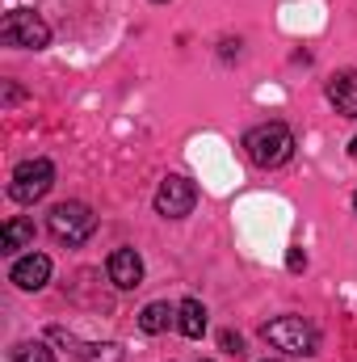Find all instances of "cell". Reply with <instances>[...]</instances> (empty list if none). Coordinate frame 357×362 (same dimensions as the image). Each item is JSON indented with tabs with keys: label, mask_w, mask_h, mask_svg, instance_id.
<instances>
[{
	"label": "cell",
	"mask_w": 357,
	"mask_h": 362,
	"mask_svg": "<svg viewBox=\"0 0 357 362\" xmlns=\"http://www.w3.org/2000/svg\"><path fill=\"white\" fill-rule=\"evenodd\" d=\"M294 131L286 127V122H261V127H253L248 135H244V152H248V160L253 165H261V169H282L290 156H294Z\"/></svg>",
	"instance_id": "1"
},
{
	"label": "cell",
	"mask_w": 357,
	"mask_h": 362,
	"mask_svg": "<svg viewBox=\"0 0 357 362\" xmlns=\"http://www.w3.org/2000/svg\"><path fill=\"white\" fill-rule=\"evenodd\" d=\"M261 337H265L273 350L298 354V358H311V354L320 350V333H315V325L303 320V316H277V320H269V325H261Z\"/></svg>",
	"instance_id": "2"
},
{
	"label": "cell",
	"mask_w": 357,
	"mask_h": 362,
	"mask_svg": "<svg viewBox=\"0 0 357 362\" xmlns=\"http://www.w3.org/2000/svg\"><path fill=\"white\" fill-rule=\"evenodd\" d=\"M0 38L4 47H17V51H42L51 42V25L34 8H8L0 21Z\"/></svg>",
	"instance_id": "3"
},
{
	"label": "cell",
	"mask_w": 357,
	"mask_h": 362,
	"mask_svg": "<svg viewBox=\"0 0 357 362\" xmlns=\"http://www.w3.org/2000/svg\"><path fill=\"white\" fill-rule=\"evenodd\" d=\"M51 185H55V165L38 156V160H21V165L13 169V177H8V194H13V202L34 206L38 198L51 194Z\"/></svg>",
	"instance_id": "4"
},
{
	"label": "cell",
	"mask_w": 357,
	"mask_h": 362,
	"mask_svg": "<svg viewBox=\"0 0 357 362\" xmlns=\"http://www.w3.org/2000/svg\"><path fill=\"white\" fill-rule=\"evenodd\" d=\"M47 228L63 245H85L92 232H97V215H92V206H85V202H59L47 215Z\"/></svg>",
	"instance_id": "5"
},
{
	"label": "cell",
	"mask_w": 357,
	"mask_h": 362,
	"mask_svg": "<svg viewBox=\"0 0 357 362\" xmlns=\"http://www.w3.org/2000/svg\"><path fill=\"white\" fill-rule=\"evenodd\" d=\"M193 202H198V185L189 177H181V173H169L156 189V211L164 219H185L193 211Z\"/></svg>",
	"instance_id": "6"
},
{
	"label": "cell",
	"mask_w": 357,
	"mask_h": 362,
	"mask_svg": "<svg viewBox=\"0 0 357 362\" xmlns=\"http://www.w3.org/2000/svg\"><path fill=\"white\" fill-rule=\"evenodd\" d=\"M105 274H109V282L118 286V291H135L139 282H143V257L135 253V249H114L109 253V262H105Z\"/></svg>",
	"instance_id": "7"
},
{
	"label": "cell",
	"mask_w": 357,
	"mask_h": 362,
	"mask_svg": "<svg viewBox=\"0 0 357 362\" xmlns=\"http://www.w3.org/2000/svg\"><path fill=\"white\" fill-rule=\"evenodd\" d=\"M13 286H21V291H42L47 282H51V257L47 253H25V257H17L13 262Z\"/></svg>",
	"instance_id": "8"
},
{
	"label": "cell",
	"mask_w": 357,
	"mask_h": 362,
	"mask_svg": "<svg viewBox=\"0 0 357 362\" xmlns=\"http://www.w3.org/2000/svg\"><path fill=\"white\" fill-rule=\"evenodd\" d=\"M328 101L337 105V114L357 118V72H337V76H328Z\"/></svg>",
	"instance_id": "9"
},
{
	"label": "cell",
	"mask_w": 357,
	"mask_h": 362,
	"mask_svg": "<svg viewBox=\"0 0 357 362\" xmlns=\"http://www.w3.org/2000/svg\"><path fill=\"white\" fill-rule=\"evenodd\" d=\"M21 249H34V223L17 215V219H8V223H4L0 253H8V257H13V253H21Z\"/></svg>",
	"instance_id": "10"
},
{
	"label": "cell",
	"mask_w": 357,
	"mask_h": 362,
	"mask_svg": "<svg viewBox=\"0 0 357 362\" xmlns=\"http://www.w3.org/2000/svg\"><path fill=\"white\" fill-rule=\"evenodd\" d=\"M177 329L185 337H202V333H206V308H202L198 299L177 303Z\"/></svg>",
	"instance_id": "11"
},
{
	"label": "cell",
	"mask_w": 357,
	"mask_h": 362,
	"mask_svg": "<svg viewBox=\"0 0 357 362\" xmlns=\"http://www.w3.org/2000/svg\"><path fill=\"white\" fill-rule=\"evenodd\" d=\"M173 320H177V308H169V303H147L139 312V329L143 333H164Z\"/></svg>",
	"instance_id": "12"
},
{
	"label": "cell",
	"mask_w": 357,
	"mask_h": 362,
	"mask_svg": "<svg viewBox=\"0 0 357 362\" xmlns=\"http://www.w3.org/2000/svg\"><path fill=\"white\" fill-rule=\"evenodd\" d=\"M76 346V341H72ZM76 354L85 362H122V350L118 346H76Z\"/></svg>",
	"instance_id": "13"
},
{
	"label": "cell",
	"mask_w": 357,
	"mask_h": 362,
	"mask_svg": "<svg viewBox=\"0 0 357 362\" xmlns=\"http://www.w3.org/2000/svg\"><path fill=\"white\" fill-rule=\"evenodd\" d=\"M13 362H55V354H51L42 341H25V346L13 350Z\"/></svg>",
	"instance_id": "14"
},
{
	"label": "cell",
	"mask_w": 357,
	"mask_h": 362,
	"mask_svg": "<svg viewBox=\"0 0 357 362\" xmlns=\"http://www.w3.org/2000/svg\"><path fill=\"white\" fill-rule=\"evenodd\" d=\"M223 350H227V354H244V337L227 329V333H223Z\"/></svg>",
	"instance_id": "15"
},
{
	"label": "cell",
	"mask_w": 357,
	"mask_h": 362,
	"mask_svg": "<svg viewBox=\"0 0 357 362\" xmlns=\"http://www.w3.org/2000/svg\"><path fill=\"white\" fill-rule=\"evenodd\" d=\"M286 270H307V253H303V249H290V253H286Z\"/></svg>",
	"instance_id": "16"
},
{
	"label": "cell",
	"mask_w": 357,
	"mask_h": 362,
	"mask_svg": "<svg viewBox=\"0 0 357 362\" xmlns=\"http://www.w3.org/2000/svg\"><path fill=\"white\" fill-rule=\"evenodd\" d=\"M349 152H353V160H357V139H353V144H349Z\"/></svg>",
	"instance_id": "17"
},
{
	"label": "cell",
	"mask_w": 357,
	"mask_h": 362,
	"mask_svg": "<svg viewBox=\"0 0 357 362\" xmlns=\"http://www.w3.org/2000/svg\"><path fill=\"white\" fill-rule=\"evenodd\" d=\"M353 206H357V189H353Z\"/></svg>",
	"instance_id": "18"
},
{
	"label": "cell",
	"mask_w": 357,
	"mask_h": 362,
	"mask_svg": "<svg viewBox=\"0 0 357 362\" xmlns=\"http://www.w3.org/2000/svg\"><path fill=\"white\" fill-rule=\"evenodd\" d=\"M265 362H277V358H265Z\"/></svg>",
	"instance_id": "19"
},
{
	"label": "cell",
	"mask_w": 357,
	"mask_h": 362,
	"mask_svg": "<svg viewBox=\"0 0 357 362\" xmlns=\"http://www.w3.org/2000/svg\"><path fill=\"white\" fill-rule=\"evenodd\" d=\"M156 4H164V0H156Z\"/></svg>",
	"instance_id": "20"
},
{
	"label": "cell",
	"mask_w": 357,
	"mask_h": 362,
	"mask_svg": "<svg viewBox=\"0 0 357 362\" xmlns=\"http://www.w3.org/2000/svg\"><path fill=\"white\" fill-rule=\"evenodd\" d=\"M202 362H210V358H202Z\"/></svg>",
	"instance_id": "21"
}]
</instances>
